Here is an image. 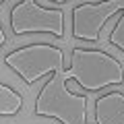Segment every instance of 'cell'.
Masks as SVG:
<instances>
[{"label":"cell","instance_id":"6da1fadb","mask_svg":"<svg viewBox=\"0 0 124 124\" xmlns=\"http://www.w3.org/2000/svg\"><path fill=\"white\" fill-rule=\"evenodd\" d=\"M62 72L68 81H77L87 93L124 85L122 62L97 48H72L70 66H64Z\"/></svg>","mask_w":124,"mask_h":124},{"label":"cell","instance_id":"7a4b0ae2","mask_svg":"<svg viewBox=\"0 0 124 124\" xmlns=\"http://www.w3.org/2000/svg\"><path fill=\"white\" fill-rule=\"evenodd\" d=\"M33 114L52 118L60 124H89L87 95L68 89L64 72H56L44 83L33 103Z\"/></svg>","mask_w":124,"mask_h":124},{"label":"cell","instance_id":"3957f363","mask_svg":"<svg viewBox=\"0 0 124 124\" xmlns=\"http://www.w3.org/2000/svg\"><path fill=\"white\" fill-rule=\"evenodd\" d=\"M2 64L21 77L25 85H33L46 75L64 70V52L52 44H29L2 56Z\"/></svg>","mask_w":124,"mask_h":124},{"label":"cell","instance_id":"277c9868","mask_svg":"<svg viewBox=\"0 0 124 124\" xmlns=\"http://www.w3.org/2000/svg\"><path fill=\"white\" fill-rule=\"evenodd\" d=\"M10 29L15 35L48 33L64 37V13L60 8L41 6L37 0H21L10 10Z\"/></svg>","mask_w":124,"mask_h":124},{"label":"cell","instance_id":"5b68a950","mask_svg":"<svg viewBox=\"0 0 124 124\" xmlns=\"http://www.w3.org/2000/svg\"><path fill=\"white\" fill-rule=\"evenodd\" d=\"M124 13V0L83 2L72 8V37L79 41L99 44L101 29L112 17Z\"/></svg>","mask_w":124,"mask_h":124},{"label":"cell","instance_id":"8992f818","mask_svg":"<svg viewBox=\"0 0 124 124\" xmlns=\"http://www.w3.org/2000/svg\"><path fill=\"white\" fill-rule=\"evenodd\" d=\"M95 124H124L122 91H108L95 99Z\"/></svg>","mask_w":124,"mask_h":124},{"label":"cell","instance_id":"52a82bcc","mask_svg":"<svg viewBox=\"0 0 124 124\" xmlns=\"http://www.w3.org/2000/svg\"><path fill=\"white\" fill-rule=\"evenodd\" d=\"M21 110H23V95L2 81L0 83V116L10 118V116H17Z\"/></svg>","mask_w":124,"mask_h":124},{"label":"cell","instance_id":"ba28073f","mask_svg":"<svg viewBox=\"0 0 124 124\" xmlns=\"http://www.w3.org/2000/svg\"><path fill=\"white\" fill-rule=\"evenodd\" d=\"M108 41H110L114 48H118V50L124 52V13L120 15V19L116 21V25H114V29H112Z\"/></svg>","mask_w":124,"mask_h":124},{"label":"cell","instance_id":"9c48e42d","mask_svg":"<svg viewBox=\"0 0 124 124\" xmlns=\"http://www.w3.org/2000/svg\"><path fill=\"white\" fill-rule=\"evenodd\" d=\"M4 44H6V35H4V29H2V33H0V46L4 48Z\"/></svg>","mask_w":124,"mask_h":124},{"label":"cell","instance_id":"30bf717a","mask_svg":"<svg viewBox=\"0 0 124 124\" xmlns=\"http://www.w3.org/2000/svg\"><path fill=\"white\" fill-rule=\"evenodd\" d=\"M50 2H56V4H62V2H68V0H50Z\"/></svg>","mask_w":124,"mask_h":124},{"label":"cell","instance_id":"8fae6325","mask_svg":"<svg viewBox=\"0 0 124 124\" xmlns=\"http://www.w3.org/2000/svg\"><path fill=\"white\" fill-rule=\"evenodd\" d=\"M2 2H4V0H2Z\"/></svg>","mask_w":124,"mask_h":124}]
</instances>
